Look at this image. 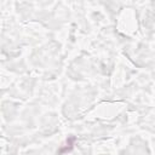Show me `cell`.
<instances>
[{
    "label": "cell",
    "instance_id": "6da1fadb",
    "mask_svg": "<svg viewBox=\"0 0 155 155\" xmlns=\"http://www.w3.org/2000/svg\"><path fill=\"white\" fill-rule=\"evenodd\" d=\"M75 140V138L74 137H70L68 140H67V147L65 148H62L59 151H58V154H63V153H65V151H69V150H71V148H73V142Z\"/></svg>",
    "mask_w": 155,
    "mask_h": 155
}]
</instances>
